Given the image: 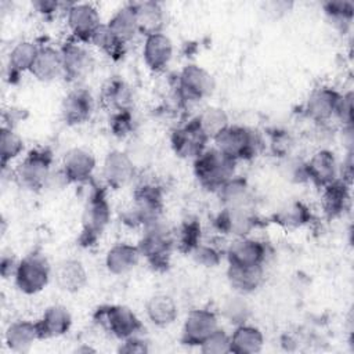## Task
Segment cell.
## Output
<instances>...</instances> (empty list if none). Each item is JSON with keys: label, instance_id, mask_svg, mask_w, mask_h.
Here are the masks:
<instances>
[{"label": "cell", "instance_id": "obj_40", "mask_svg": "<svg viewBox=\"0 0 354 354\" xmlns=\"http://www.w3.org/2000/svg\"><path fill=\"white\" fill-rule=\"evenodd\" d=\"M24 151V140L12 127L3 126L0 129V165L6 169L7 165L18 158Z\"/></svg>", "mask_w": 354, "mask_h": 354}, {"label": "cell", "instance_id": "obj_45", "mask_svg": "<svg viewBox=\"0 0 354 354\" xmlns=\"http://www.w3.org/2000/svg\"><path fill=\"white\" fill-rule=\"evenodd\" d=\"M111 130L116 137H126L129 136L134 129V118L131 111H123V112H115L111 116Z\"/></svg>", "mask_w": 354, "mask_h": 354}, {"label": "cell", "instance_id": "obj_51", "mask_svg": "<svg viewBox=\"0 0 354 354\" xmlns=\"http://www.w3.org/2000/svg\"><path fill=\"white\" fill-rule=\"evenodd\" d=\"M18 260L12 254H3L1 261H0V272L3 278H10L15 275L17 267H18Z\"/></svg>", "mask_w": 354, "mask_h": 354}, {"label": "cell", "instance_id": "obj_4", "mask_svg": "<svg viewBox=\"0 0 354 354\" xmlns=\"http://www.w3.org/2000/svg\"><path fill=\"white\" fill-rule=\"evenodd\" d=\"M111 221V206L105 196V191L95 187L90 194L82 214V230L79 243L84 248L95 245Z\"/></svg>", "mask_w": 354, "mask_h": 354}, {"label": "cell", "instance_id": "obj_21", "mask_svg": "<svg viewBox=\"0 0 354 354\" xmlns=\"http://www.w3.org/2000/svg\"><path fill=\"white\" fill-rule=\"evenodd\" d=\"M173 57V43L163 32L145 36L142 46V58L148 69L162 72L170 64Z\"/></svg>", "mask_w": 354, "mask_h": 354}, {"label": "cell", "instance_id": "obj_42", "mask_svg": "<svg viewBox=\"0 0 354 354\" xmlns=\"http://www.w3.org/2000/svg\"><path fill=\"white\" fill-rule=\"evenodd\" d=\"M223 315L230 322L236 325L245 324L250 315V308L241 296H234L225 300L223 306Z\"/></svg>", "mask_w": 354, "mask_h": 354}, {"label": "cell", "instance_id": "obj_49", "mask_svg": "<svg viewBox=\"0 0 354 354\" xmlns=\"http://www.w3.org/2000/svg\"><path fill=\"white\" fill-rule=\"evenodd\" d=\"M292 147L290 137L283 131H275L271 137V148L275 153L281 156H286Z\"/></svg>", "mask_w": 354, "mask_h": 354}, {"label": "cell", "instance_id": "obj_37", "mask_svg": "<svg viewBox=\"0 0 354 354\" xmlns=\"http://www.w3.org/2000/svg\"><path fill=\"white\" fill-rule=\"evenodd\" d=\"M88 43H91L95 48L102 51L109 58L118 61L126 53V44H123L109 29L108 24H100L93 32Z\"/></svg>", "mask_w": 354, "mask_h": 354}, {"label": "cell", "instance_id": "obj_38", "mask_svg": "<svg viewBox=\"0 0 354 354\" xmlns=\"http://www.w3.org/2000/svg\"><path fill=\"white\" fill-rule=\"evenodd\" d=\"M195 119L209 140H213L230 126V118L220 106H206L195 116Z\"/></svg>", "mask_w": 354, "mask_h": 354}, {"label": "cell", "instance_id": "obj_47", "mask_svg": "<svg viewBox=\"0 0 354 354\" xmlns=\"http://www.w3.org/2000/svg\"><path fill=\"white\" fill-rule=\"evenodd\" d=\"M285 176H286V178L296 181V183L307 181L304 162L300 159H286L285 160Z\"/></svg>", "mask_w": 354, "mask_h": 354}, {"label": "cell", "instance_id": "obj_35", "mask_svg": "<svg viewBox=\"0 0 354 354\" xmlns=\"http://www.w3.org/2000/svg\"><path fill=\"white\" fill-rule=\"evenodd\" d=\"M39 46L30 40H22L17 43L8 55V77L15 79L22 73L29 72L35 58L37 55Z\"/></svg>", "mask_w": 354, "mask_h": 354}, {"label": "cell", "instance_id": "obj_39", "mask_svg": "<svg viewBox=\"0 0 354 354\" xmlns=\"http://www.w3.org/2000/svg\"><path fill=\"white\" fill-rule=\"evenodd\" d=\"M328 21L339 30H346L354 18V4L347 0L326 1L322 6Z\"/></svg>", "mask_w": 354, "mask_h": 354}, {"label": "cell", "instance_id": "obj_14", "mask_svg": "<svg viewBox=\"0 0 354 354\" xmlns=\"http://www.w3.org/2000/svg\"><path fill=\"white\" fill-rule=\"evenodd\" d=\"M218 328L217 315L207 308L191 310L183 324L181 343L185 346H198Z\"/></svg>", "mask_w": 354, "mask_h": 354}, {"label": "cell", "instance_id": "obj_18", "mask_svg": "<svg viewBox=\"0 0 354 354\" xmlns=\"http://www.w3.org/2000/svg\"><path fill=\"white\" fill-rule=\"evenodd\" d=\"M307 181L315 187L324 188L339 178V165L336 156L329 149H318L313 156L304 162Z\"/></svg>", "mask_w": 354, "mask_h": 354}, {"label": "cell", "instance_id": "obj_3", "mask_svg": "<svg viewBox=\"0 0 354 354\" xmlns=\"http://www.w3.org/2000/svg\"><path fill=\"white\" fill-rule=\"evenodd\" d=\"M213 141L216 149L235 162L253 159L263 145V140L256 130L239 124H230Z\"/></svg>", "mask_w": 354, "mask_h": 354}, {"label": "cell", "instance_id": "obj_19", "mask_svg": "<svg viewBox=\"0 0 354 354\" xmlns=\"http://www.w3.org/2000/svg\"><path fill=\"white\" fill-rule=\"evenodd\" d=\"M94 169L95 158L84 148H71L62 158L61 170L69 184H83L88 181Z\"/></svg>", "mask_w": 354, "mask_h": 354}, {"label": "cell", "instance_id": "obj_26", "mask_svg": "<svg viewBox=\"0 0 354 354\" xmlns=\"http://www.w3.org/2000/svg\"><path fill=\"white\" fill-rule=\"evenodd\" d=\"M133 98L131 87L120 79H111L106 82L100 95L102 106L112 113L133 111Z\"/></svg>", "mask_w": 354, "mask_h": 354}, {"label": "cell", "instance_id": "obj_20", "mask_svg": "<svg viewBox=\"0 0 354 354\" xmlns=\"http://www.w3.org/2000/svg\"><path fill=\"white\" fill-rule=\"evenodd\" d=\"M340 91L333 87L319 86L315 87L307 97L304 104V113L308 119L317 123H326L335 115L336 102Z\"/></svg>", "mask_w": 354, "mask_h": 354}, {"label": "cell", "instance_id": "obj_10", "mask_svg": "<svg viewBox=\"0 0 354 354\" xmlns=\"http://www.w3.org/2000/svg\"><path fill=\"white\" fill-rule=\"evenodd\" d=\"M261 224L253 207L223 206L214 218V227L225 235L235 238L249 236V234Z\"/></svg>", "mask_w": 354, "mask_h": 354}, {"label": "cell", "instance_id": "obj_31", "mask_svg": "<svg viewBox=\"0 0 354 354\" xmlns=\"http://www.w3.org/2000/svg\"><path fill=\"white\" fill-rule=\"evenodd\" d=\"M145 314L151 324L159 328H165L171 325L177 319L178 308L171 296L158 293L147 300Z\"/></svg>", "mask_w": 354, "mask_h": 354}, {"label": "cell", "instance_id": "obj_8", "mask_svg": "<svg viewBox=\"0 0 354 354\" xmlns=\"http://www.w3.org/2000/svg\"><path fill=\"white\" fill-rule=\"evenodd\" d=\"M50 277L51 268L47 259L39 252H32L19 260L14 281L19 292L36 295L47 286Z\"/></svg>", "mask_w": 354, "mask_h": 354}, {"label": "cell", "instance_id": "obj_30", "mask_svg": "<svg viewBox=\"0 0 354 354\" xmlns=\"http://www.w3.org/2000/svg\"><path fill=\"white\" fill-rule=\"evenodd\" d=\"M264 346V336L261 330L249 324L236 325L230 335V353L235 354H256Z\"/></svg>", "mask_w": 354, "mask_h": 354}, {"label": "cell", "instance_id": "obj_44", "mask_svg": "<svg viewBox=\"0 0 354 354\" xmlns=\"http://www.w3.org/2000/svg\"><path fill=\"white\" fill-rule=\"evenodd\" d=\"M191 254L199 266L207 267V268L218 266L223 259V252L217 246H214L212 243H203V242H201L191 252Z\"/></svg>", "mask_w": 354, "mask_h": 354}, {"label": "cell", "instance_id": "obj_6", "mask_svg": "<svg viewBox=\"0 0 354 354\" xmlns=\"http://www.w3.org/2000/svg\"><path fill=\"white\" fill-rule=\"evenodd\" d=\"M141 257L156 271L167 270L174 249L173 235L160 225V223L144 228V234L138 241Z\"/></svg>", "mask_w": 354, "mask_h": 354}, {"label": "cell", "instance_id": "obj_34", "mask_svg": "<svg viewBox=\"0 0 354 354\" xmlns=\"http://www.w3.org/2000/svg\"><path fill=\"white\" fill-rule=\"evenodd\" d=\"M313 220L310 207L301 201H292L279 207L272 216L271 221L288 230L300 228Z\"/></svg>", "mask_w": 354, "mask_h": 354}, {"label": "cell", "instance_id": "obj_28", "mask_svg": "<svg viewBox=\"0 0 354 354\" xmlns=\"http://www.w3.org/2000/svg\"><path fill=\"white\" fill-rule=\"evenodd\" d=\"M350 184L337 178L329 185L321 188V206L329 218L340 217L350 205Z\"/></svg>", "mask_w": 354, "mask_h": 354}, {"label": "cell", "instance_id": "obj_29", "mask_svg": "<svg viewBox=\"0 0 354 354\" xmlns=\"http://www.w3.org/2000/svg\"><path fill=\"white\" fill-rule=\"evenodd\" d=\"M39 340L36 322L18 319L11 322L4 332L6 346L14 353H26Z\"/></svg>", "mask_w": 354, "mask_h": 354}, {"label": "cell", "instance_id": "obj_50", "mask_svg": "<svg viewBox=\"0 0 354 354\" xmlns=\"http://www.w3.org/2000/svg\"><path fill=\"white\" fill-rule=\"evenodd\" d=\"M32 7L43 17H51L57 11H59L61 7H66V4L54 0H36L32 1Z\"/></svg>", "mask_w": 354, "mask_h": 354}, {"label": "cell", "instance_id": "obj_25", "mask_svg": "<svg viewBox=\"0 0 354 354\" xmlns=\"http://www.w3.org/2000/svg\"><path fill=\"white\" fill-rule=\"evenodd\" d=\"M141 253L137 245L120 242L113 245L105 254V267L112 275H124L137 267Z\"/></svg>", "mask_w": 354, "mask_h": 354}, {"label": "cell", "instance_id": "obj_41", "mask_svg": "<svg viewBox=\"0 0 354 354\" xmlns=\"http://www.w3.org/2000/svg\"><path fill=\"white\" fill-rule=\"evenodd\" d=\"M202 230L201 224L196 220H187L184 221L178 231L176 232V236H173L174 248L178 249L181 253H189L202 242L201 241Z\"/></svg>", "mask_w": 354, "mask_h": 354}, {"label": "cell", "instance_id": "obj_17", "mask_svg": "<svg viewBox=\"0 0 354 354\" xmlns=\"http://www.w3.org/2000/svg\"><path fill=\"white\" fill-rule=\"evenodd\" d=\"M136 174L133 158L120 149L109 151L102 162V177L108 187L118 189L126 185Z\"/></svg>", "mask_w": 354, "mask_h": 354}, {"label": "cell", "instance_id": "obj_1", "mask_svg": "<svg viewBox=\"0 0 354 354\" xmlns=\"http://www.w3.org/2000/svg\"><path fill=\"white\" fill-rule=\"evenodd\" d=\"M165 207L163 189L156 184H142L133 192V202L123 213V223L130 227H151L158 224Z\"/></svg>", "mask_w": 354, "mask_h": 354}, {"label": "cell", "instance_id": "obj_22", "mask_svg": "<svg viewBox=\"0 0 354 354\" xmlns=\"http://www.w3.org/2000/svg\"><path fill=\"white\" fill-rule=\"evenodd\" d=\"M39 340H47L64 336L72 326V315L62 304H53L47 307L43 315L36 321Z\"/></svg>", "mask_w": 354, "mask_h": 354}, {"label": "cell", "instance_id": "obj_9", "mask_svg": "<svg viewBox=\"0 0 354 354\" xmlns=\"http://www.w3.org/2000/svg\"><path fill=\"white\" fill-rule=\"evenodd\" d=\"M214 87L212 73L196 64L185 65L177 76V93L184 101H201L209 97Z\"/></svg>", "mask_w": 354, "mask_h": 354}, {"label": "cell", "instance_id": "obj_43", "mask_svg": "<svg viewBox=\"0 0 354 354\" xmlns=\"http://www.w3.org/2000/svg\"><path fill=\"white\" fill-rule=\"evenodd\" d=\"M199 350L205 354H225V353H230V335L224 329L216 328L199 344Z\"/></svg>", "mask_w": 354, "mask_h": 354}, {"label": "cell", "instance_id": "obj_15", "mask_svg": "<svg viewBox=\"0 0 354 354\" xmlns=\"http://www.w3.org/2000/svg\"><path fill=\"white\" fill-rule=\"evenodd\" d=\"M225 256L231 266H264L268 256V246L266 242L249 236L236 238L227 248Z\"/></svg>", "mask_w": 354, "mask_h": 354}, {"label": "cell", "instance_id": "obj_12", "mask_svg": "<svg viewBox=\"0 0 354 354\" xmlns=\"http://www.w3.org/2000/svg\"><path fill=\"white\" fill-rule=\"evenodd\" d=\"M210 140L199 127L196 119H191L183 126L173 130L170 142L174 153L183 159H195L205 149Z\"/></svg>", "mask_w": 354, "mask_h": 354}, {"label": "cell", "instance_id": "obj_2", "mask_svg": "<svg viewBox=\"0 0 354 354\" xmlns=\"http://www.w3.org/2000/svg\"><path fill=\"white\" fill-rule=\"evenodd\" d=\"M236 162L216 148H206L194 159V173L198 183L207 191L217 192L235 176Z\"/></svg>", "mask_w": 354, "mask_h": 354}, {"label": "cell", "instance_id": "obj_24", "mask_svg": "<svg viewBox=\"0 0 354 354\" xmlns=\"http://www.w3.org/2000/svg\"><path fill=\"white\" fill-rule=\"evenodd\" d=\"M30 75L43 83H48L62 76V57L59 48L50 44L39 46L37 55L30 68Z\"/></svg>", "mask_w": 354, "mask_h": 354}, {"label": "cell", "instance_id": "obj_48", "mask_svg": "<svg viewBox=\"0 0 354 354\" xmlns=\"http://www.w3.org/2000/svg\"><path fill=\"white\" fill-rule=\"evenodd\" d=\"M118 351L126 353V354H144V353L149 351V347L145 340L140 339L136 335V336H130V337L122 340Z\"/></svg>", "mask_w": 354, "mask_h": 354}, {"label": "cell", "instance_id": "obj_33", "mask_svg": "<svg viewBox=\"0 0 354 354\" xmlns=\"http://www.w3.org/2000/svg\"><path fill=\"white\" fill-rule=\"evenodd\" d=\"M223 206L231 207H253V192L245 177L234 176L218 191Z\"/></svg>", "mask_w": 354, "mask_h": 354}, {"label": "cell", "instance_id": "obj_32", "mask_svg": "<svg viewBox=\"0 0 354 354\" xmlns=\"http://www.w3.org/2000/svg\"><path fill=\"white\" fill-rule=\"evenodd\" d=\"M138 33L149 36L162 32L165 26V11L158 1H140L133 3Z\"/></svg>", "mask_w": 354, "mask_h": 354}, {"label": "cell", "instance_id": "obj_16", "mask_svg": "<svg viewBox=\"0 0 354 354\" xmlns=\"http://www.w3.org/2000/svg\"><path fill=\"white\" fill-rule=\"evenodd\" d=\"M94 111L91 93L84 87L71 90L62 100L61 116L68 126H80L86 123Z\"/></svg>", "mask_w": 354, "mask_h": 354}, {"label": "cell", "instance_id": "obj_13", "mask_svg": "<svg viewBox=\"0 0 354 354\" xmlns=\"http://www.w3.org/2000/svg\"><path fill=\"white\" fill-rule=\"evenodd\" d=\"M65 12L72 37L80 43H88L93 32L101 24L97 8L90 3H69Z\"/></svg>", "mask_w": 354, "mask_h": 354}, {"label": "cell", "instance_id": "obj_7", "mask_svg": "<svg viewBox=\"0 0 354 354\" xmlns=\"http://www.w3.org/2000/svg\"><path fill=\"white\" fill-rule=\"evenodd\" d=\"M53 166V151L47 147L30 149L15 169L18 183L30 189L41 191L46 188Z\"/></svg>", "mask_w": 354, "mask_h": 354}, {"label": "cell", "instance_id": "obj_46", "mask_svg": "<svg viewBox=\"0 0 354 354\" xmlns=\"http://www.w3.org/2000/svg\"><path fill=\"white\" fill-rule=\"evenodd\" d=\"M333 118H337L343 123V127L353 126V91L340 93Z\"/></svg>", "mask_w": 354, "mask_h": 354}, {"label": "cell", "instance_id": "obj_23", "mask_svg": "<svg viewBox=\"0 0 354 354\" xmlns=\"http://www.w3.org/2000/svg\"><path fill=\"white\" fill-rule=\"evenodd\" d=\"M57 286L66 293H77L87 283V271L77 259H64L54 268Z\"/></svg>", "mask_w": 354, "mask_h": 354}, {"label": "cell", "instance_id": "obj_11", "mask_svg": "<svg viewBox=\"0 0 354 354\" xmlns=\"http://www.w3.org/2000/svg\"><path fill=\"white\" fill-rule=\"evenodd\" d=\"M62 57V76L71 83L84 79L94 68L91 53L73 37L66 40L59 48Z\"/></svg>", "mask_w": 354, "mask_h": 354}, {"label": "cell", "instance_id": "obj_36", "mask_svg": "<svg viewBox=\"0 0 354 354\" xmlns=\"http://www.w3.org/2000/svg\"><path fill=\"white\" fill-rule=\"evenodd\" d=\"M109 29L113 32V35L123 43L129 44L136 35L138 33L137 26V18L136 11L133 7V3H129L123 7H120L106 22Z\"/></svg>", "mask_w": 354, "mask_h": 354}, {"label": "cell", "instance_id": "obj_52", "mask_svg": "<svg viewBox=\"0 0 354 354\" xmlns=\"http://www.w3.org/2000/svg\"><path fill=\"white\" fill-rule=\"evenodd\" d=\"M82 351L88 353V351H95V350L91 348V347H80V348H76V353H82Z\"/></svg>", "mask_w": 354, "mask_h": 354}, {"label": "cell", "instance_id": "obj_5", "mask_svg": "<svg viewBox=\"0 0 354 354\" xmlns=\"http://www.w3.org/2000/svg\"><path fill=\"white\" fill-rule=\"evenodd\" d=\"M94 322L111 336L124 340L142 330V324L136 313L123 304H106L95 310Z\"/></svg>", "mask_w": 354, "mask_h": 354}, {"label": "cell", "instance_id": "obj_27", "mask_svg": "<svg viewBox=\"0 0 354 354\" xmlns=\"http://www.w3.org/2000/svg\"><path fill=\"white\" fill-rule=\"evenodd\" d=\"M227 279L230 286L238 295H248L257 290L264 281V266H231L227 268Z\"/></svg>", "mask_w": 354, "mask_h": 354}]
</instances>
